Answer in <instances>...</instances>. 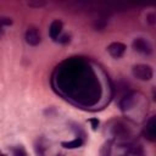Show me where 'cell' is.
<instances>
[{"mask_svg": "<svg viewBox=\"0 0 156 156\" xmlns=\"http://www.w3.org/2000/svg\"><path fill=\"white\" fill-rule=\"evenodd\" d=\"M132 72H133V76L139 80H150L154 74L152 67L149 65H143V63L133 66Z\"/></svg>", "mask_w": 156, "mask_h": 156, "instance_id": "obj_1", "label": "cell"}, {"mask_svg": "<svg viewBox=\"0 0 156 156\" xmlns=\"http://www.w3.org/2000/svg\"><path fill=\"white\" fill-rule=\"evenodd\" d=\"M143 134L149 141H156V116H151L146 121V124L143 129Z\"/></svg>", "mask_w": 156, "mask_h": 156, "instance_id": "obj_2", "label": "cell"}, {"mask_svg": "<svg viewBox=\"0 0 156 156\" xmlns=\"http://www.w3.org/2000/svg\"><path fill=\"white\" fill-rule=\"evenodd\" d=\"M132 46H133V49L136 52H140V54H144V55H150L152 52L151 44L146 39H144V38H136V39H134L133 43H132Z\"/></svg>", "mask_w": 156, "mask_h": 156, "instance_id": "obj_3", "label": "cell"}, {"mask_svg": "<svg viewBox=\"0 0 156 156\" xmlns=\"http://www.w3.org/2000/svg\"><path fill=\"white\" fill-rule=\"evenodd\" d=\"M26 41L32 46H37L41 41V35L39 29L35 27H29L26 32Z\"/></svg>", "mask_w": 156, "mask_h": 156, "instance_id": "obj_4", "label": "cell"}, {"mask_svg": "<svg viewBox=\"0 0 156 156\" xmlns=\"http://www.w3.org/2000/svg\"><path fill=\"white\" fill-rule=\"evenodd\" d=\"M107 51L108 54L115 57V58H119L124 51H126V45L123 43H119V41H115V43H111L108 46H107Z\"/></svg>", "mask_w": 156, "mask_h": 156, "instance_id": "obj_5", "label": "cell"}, {"mask_svg": "<svg viewBox=\"0 0 156 156\" xmlns=\"http://www.w3.org/2000/svg\"><path fill=\"white\" fill-rule=\"evenodd\" d=\"M62 30V22L60 20H54L49 27V34L51 39H57Z\"/></svg>", "mask_w": 156, "mask_h": 156, "instance_id": "obj_6", "label": "cell"}, {"mask_svg": "<svg viewBox=\"0 0 156 156\" xmlns=\"http://www.w3.org/2000/svg\"><path fill=\"white\" fill-rule=\"evenodd\" d=\"M112 134L116 136V138H127L129 132L127 129V127L119 122H117L113 127H112Z\"/></svg>", "mask_w": 156, "mask_h": 156, "instance_id": "obj_7", "label": "cell"}, {"mask_svg": "<svg viewBox=\"0 0 156 156\" xmlns=\"http://www.w3.org/2000/svg\"><path fill=\"white\" fill-rule=\"evenodd\" d=\"M134 102H135V96H134L133 94H129V95L124 96V98L121 100V102H119L121 110H122V111H129V110L133 107Z\"/></svg>", "mask_w": 156, "mask_h": 156, "instance_id": "obj_8", "label": "cell"}, {"mask_svg": "<svg viewBox=\"0 0 156 156\" xmlns=\"http://www.w3.org/2000/svg\"><path fill=\"white\" fill-rule=\"evenodd\" d=\"M82 144H83V139L82 138H76V139H73L71 141H62L61 143V145L63 147H66V149H76V147L82 146Z\"/></svg>", "mask_w": 156, "mask_h": 156, "instance_id": "obj_9", "label": "cell"}, {"mask_svg": "<svg viewBox=\"0 0 156 156\" xmlns=\"http://www.w3.org/2000/svg\"><path fill=\"white\" fill-rule=\"evenodd\" d=\"M111 145H112V141L111 140L106 141L102 145L101 150H100V156H110L111 155Z\"/></svg>", "mask_w": 156, "mask_h": 156, "instance_id": "obj_10", "label": "cell"}, {"mask_svg": "<svg viewBox=\"0 0 156 156\" xmlns=\"http://www.w3.org/2000/svg\"><path fill=\"white\" fill-rule=\"evenodd\" d=\"M45 150H46V146L43 145L41 140H38V143L35 144V151L39 156H44L45 155Z\"/></svg>", "mask_w": 156, "mask_h": 156, "instance_id": "obj_11", "label": "cell"}, {"mask_svg": "<svg viewBox=\"0 0 156 156\" xmlns=\"http://www.w3.org/2000/svg\"><path fill=\"white\" fill-rule=\"evenodd\" d=\"M13 154H15V156H27V152H26V150L22 146L15 147L13 149Z\"/></svg>", "mask_w": 156, "mask_h": 156, "instance_id": "obj_12", "label": "cell"}, {"mask_svg": "<svg viewBox=\"0 0 156 156\" xmlns=\"http://www.w3.org/2000/svg\"><path fill=\"white\" fill-rule=\"evenodd\" d=\"M28 5H29V6L40 7V6H44V5H45V2H44V1H39V2H33V1H29V2H28Z\"/></svg>", "mask_w": 156, "mask_h": 156, "instance_id": "obj_13", "label": "cell"}, {"mask_svg": "<svg viewBox=\"0 0 156 156\" xmlns=\"http://www.w3.org/2000/svg\"><path fill=\"white\" fill-rule=\"evenodd\" d=\"M89 122L91 123V127H93V129L95 130V129L98 128V126H99V121H98L96 118H91V119H90Z\"/></svg>", "mask_w": 156, "mask_h": 156, "instance_id": "obj_14", "label": "cell"}, {"mask_svg": "<svg viewBox=\"0 0 156 156\" xmlns=\"http://www.w3.org/2000/svg\"><path fill=\"white\" fill-rule=\"evenodd\" d=\"M60 41H61V43H67V41H69V35H63V37L60 39Z\"/></svg>", "mask_w": 156, "mask_h": 156, "instance_id": "obj_15", "label": "cell"}, {"mask_svg": "<svg viewBox=\"0 0 156 156\" xmlns=\"http://www.w3.org/2000/svg\"><path fill=\"white\" fill-rule=\"evenodd\" d=\"M2 35H4V24L0 22V39L2 38Z\"/></svg>", "mask_w": 156, "mask_h": 156, "instance_id": "obj_16", "label": "cell"}]
</instances>
